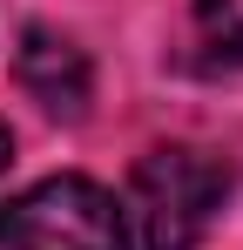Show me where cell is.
Here are the masks:
<instances>
[{
	"label": "cell",
	"instance_id": "7a4b0ae2",
	"mask_svg": "<svg viewBox=\"0 0 243 250\" xmlns=\"http://www.w3.org/2000/svg\"><path fill=\"white\" fill-rule=\"evenodd\" d=\"M0 250H128V216L101 183L47 176L0 203Z\"/></svg>",
	"mask_w": 243,
	"mask_h": 250
},
{
	"label": "cell",
	"instance_id": "5b68a950",
	"mask_svg": "<svg viewBox=\"0 0 243 250\" xmlns=\"http://www.w3.org/2000/svg\"><path fill=\"white\" fill-rule=\"evenodd\" d=\"M7 163H14V135L0 128V176H7Z\"/></svg>",
	"mask_w": 243,
	"mask_h": 250
},
{
	"label": "cell",
	"instance_id": "3957f363",
	"mask_svg": "<svg viewBox=\"0 0 243 250\" xmlns=\"http://www.w3.org/2000/svg\"><path fill=\"white\" fill-rule=\"evenodd\" d=\"M20 88L34 95L47 115L81 122V115H88V95H95V68H88V54H81L68 34L27 27V41H20Z\"/></svg>",
	"mask_w": 243,
	"mask_h": 250
},
{
	"label": "cell",
	"instance_id": "6da1fadb",
	"mask_svg": "<svg viewBox=\"0 0 243 250\" xmlns=\"http://www.w3.org/2000/svg\"><path fill=\"white\" fill-rule=\"evenodd\" d=\"M223 196H230V169L202 149H189V142H169V149H149L128 169L122 216H135L142 250H196L209 237Z\"/></svg>",
	"mask_w": 243,
	"mask_h": 250
},
{
	"label": "cell",
	"instance_id": "277c9868",
	"mask_svg": "<svg viewBox=\"0 0 243 250\" xmlns=\"http://www.w3.org/2000/svg\"><path fill=\"white\" fill-rule=\"evenodd\" d=\"M196 27L223 61L243 68V0H196Z\"/></svg>",
	"mask_w": 243,
	"mask_h": 250
}]
</instances>
